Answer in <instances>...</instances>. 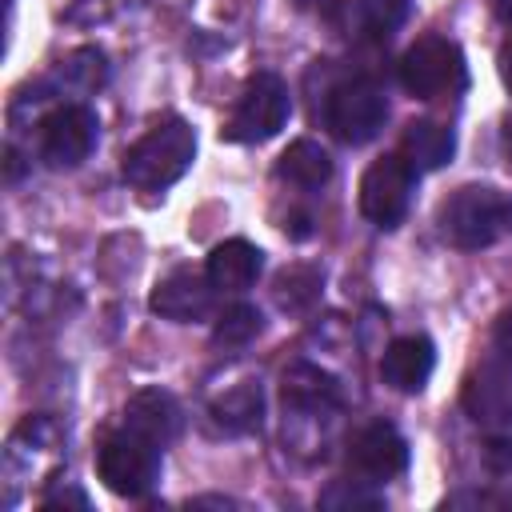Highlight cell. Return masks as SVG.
Listing matches in <instances>:
<instances>
[{
    "label": "cell",
    "mask_w": 512,
    "mask_h": 512,
    "mask_svg": "<svg viewBox=\"0 0 512 512\" xmlns=\"http://www.w3.org/2000/svg\"><path fill=\"white\" fill-rule=\"evenodd\" d=\"M492 348H496L500 364L512 372V308L500 312V320H496V328H492Z\"/></svg>",
    "instance_id": "cell-26"
},
{
    "label": "cell",
    "mask_w": 512,
    "mask_h": 512,
    "mask_svg": "<svg viewBox=\"0 0 512 512\" xmlns=\"http://www.w3.org/2000/svg\"><path fill=\"white\" fill-rule=\"evenodd\" d=\"M388 120V100L372 80H348L328 96V128L344 144H368Z\"/></svg>",
    "instance_id": "cell-7"
},
{
    "label": "cell",
    "mask_w": 512,
    "mask_h": 512,
    "mask_svg": "<svg viewBox=\"0 0 512 512\" xmlns=\"http://www.w3.org/2000/svg\"><path fill=\"white\" fill-rule=\"evenodd\" d=\"M452 152H456L452 128H444L440 120H408L400 136V156L408 160L412 172H436L452 160Z\"/></svg>",
    "instance_id": "cell-15"
},
{
    "label": "cell",
    "mask_w": 512,
    "mask_h": 512,
    "mask_svg": "<svg viewBox=\"0 0 512 512\" xmlns=\"http://www.w3.org/2000/svg\"><path fill=\"white\" fill-rule=\"evenodd\" d=\"M276 176L288 180L292 188H308V192L312 188H324L332 180V156L316 140H296L276 160Z\"/></svg>",
    "instance_id": "cell-16"
},
{
    "label": "cell",
    "mask_w": 512,
    "mask_h": 512,
    "mask_svg": "<svg viewBox=\"0 0 512 512\" xmlns=\"http://www.w3.org/2000/svg\"><path fill=\"white\" fill-rule=\"evenodd\" d=\"M56 504H76V508H88V496H84V492H48V496H44V508H56Z\"/></svg>",
    "instance_id": "cell-28"
},
{
    "label": "cell",
    "mask_w": 512,
    "mask_h": 512,
    "mask_svg": "<svg viewBox=\"0 0 512 512\" xmlns=\"http://www.w3.org/2000/svg\"><path fill=\"white\" fill-rule=\"evenodd\" d=\"M412 168L404 156H380L360 176V212L376 228H396L412 200Z\"/></svg>",
    "instance_id": "cell-6"
},
{
    "label": "cell",
    "mask_w": 512,
    "mask_h": 512,
    "mask_svg": "<svg viewBox=\"0 0 512 512\" xmlns=\"http://www.w3.org/2000/svg\"><path fill=\"white\" fill-rule=\"evenodd\" d=\"M96 112L84 104H60L56 112L44 116L40 124V156L52 168H76L92 156L96 148Z\"/></svg>",
    "instance_id": "cell-8"
},
{
    "label": "cell",
    "mask_w": 512,
    "mask_h": 512,
    "mask_svg": "<svg viewBox=\"0 0 512 512\" xmlns=\"http://www.w3.org/2000/svg\"><path fill=\"white\" fill-rule=\"evenodd\" d=\"M300 4H308V0H300Z\"/></svg>",
    "instance_id": "cell-31"
},
{
    "label": "cell",
    "mask_w": 512,
    "mask_h": 512,
    "mask_svg": "<svg viewBox=\"0 0 512 512\" xmlns=\"http://www.w3.org/2000/svg\"><path fill=\"white\" fill-rule=\"evenodd\" d=\"M124 428L140 432L152 444H168L180 432V404L164 388H140L124 408Z\"/></svg>",
    "instance_id": "cell-12"
},
{
    "label": "cell",
    "mask_w": 512,
    "mask_h": 512,
    "mask_svg": "<svg viewBox=\"0 0 512 512\" xmlns=\"http://www.w3.org/2000/svg\"><path fill=\"white\" fill-rule=\"evenodd\" d=\"M360 484H368V480H336L324 496H320V504L324 508H380V496L376 492H368V488H360Z\"/></svg>",
    "instance_id": "cell-21"
},
{
    "label": "cell",
    "mask_w": 512,
    "mask_h": 512,
    "mask_svg": "<svg viewBox=\"0 0 512 512\" xmlns=\"http://www.w3.org/2000/svg\"><path fill=\"white\" fill-rule=\"evenodd\" d=\"M288 112H292V100H288L284 80L276 72H256L244 84V92L236 96V108H232V116L224 120L220 132L232 144H260V140H272L284 128Z\"/></svg>",
    "instance_id": "cell-4"
},
{
    "label": "cell",
    "mask_w": 512,
    "mask_h": 512,
    "mask_svg": "<svg viewBox=\"0 0 512 512\" xmlns=\"http://www.w3.org/2000/svg\"><path fill=\"white\" fill-rule=\"evenodd\" d=\"M492 4V12L504 20V24H512V0H488Z\"/></svg>",
    "instance_id": "cell-29"
},
{
    "label": "cell",
    "mask_w": 512,
    "mask_h": 512,
    "mask_svg": "<svg viewBox=\"0 0 512 512\" xmlns=\"http://www.w3.org/2000/svg\"><path fill=\"white\" fill-rule=\"evenodd\" d=\"M496 72H500V80H504V88L512 92V36L500 44V56H496Z\"/></svg>",
    "instance_id": "cell-27"
},
{
    "label": "cell",
    "mask_w": 512,
    "mask_h": 512,
    "mask_svg": "<svg viewBox=\"0 0 512 512\" xmlns=\"http://www.w3.org/2000/svg\"><path fill=\"white\" fill-rule=\"evenodd\" d=\"M256 332H260V312H256L252 304H232V308H228V312L216 320L212 340H216V344L236 348V344H248Z\"/></svg>",
    "instance_id": "cell-19"
},
{
    "label": "cell",
    "mask_w": 512,
    "mask_h": 512,
    "mask_svg": "<svg viewBox=\"0 0 512 512\" xmlns=\"http://www.w3.org/2000/svg\"><path fill=\"white\" fill-rule=\"evenodd\" d=\"M484 460L492 472L508 476L512 472V428L508 432H488V444H484Z\"/></svg>",
    "instance_id": "cell-24"
},
{
    "label": "cell",
    "mask_w": 512,
    "mask_h": 512,
    "mask_svg": "<svg viewBox=\"0 0 512 512\" xmlns=\"http://www.w3.org/2000/svg\"><path fill=\"white\" fill-rule=\"evenodd\" d=\"M320 296V276L312 272V268H288V272H280V280H276V300L284 304V308H304V304H312Z\"/></svg>",
    "instance_id": "cell-20"
},
{
    "label": "cell",
    "mask_w": 512,
    "mask_h": 512,
    "mask_svg": "<svg viewBox=\"0 0 512 512\" xmlns=\"http://www.w3.org/2000/svg\"><path fill=\"white\" fill-rule=\"evenodd\" d=\"M64 72H68V80H76L84 92H92V88H100L104 84V52H96V48H84V52H76L68 64H64Z\"/></svg>",
    "instance_id": "cell-22"
},
{
    "label": "cell",
    "mask_w": 512,
    "mask_h": 512,
    "mask_svg": "<svg viewBox=\"0 0 512 512\" xmlns=\"http://www.w3.org/2000/svg\"><path fill=\"white\" fill-rule=\"evenodd\" d=\"M260 268H264V252L256 244H248V240H224V244L212 248L204 272H208L212 288H220V292H244V288L256 284Z\"/></svg>",
    "instance_id": "cell-14"
},
{
    "label": "cell",
    "mask_w": 512,
    "mask_h": 512,
    "mask_svg": "<svg viewBox=\"0 0 512 512\" xmlns=\"http://www.w3.org/2000/svg\"><path fill=\"white\" fill-rule=\"evenodd\" d=\"M400 84L416 100H440L464 88V56L444 36H424L400 56Z\"/></svg>",
    "instance_id": "cell-5"
},
{
    "label": "cell",
    "mask_w": 512,
    "mask_h": 512,
    "mask_svg": "<svg viewBox=\"0 0 512 512\" xmlns=\"http://www.w3.org/2000/svg\"><path fill=\"white\" fill-rule=\"evenodd\" d=\"M404 12H408L404 0H360V16H364V24H368L376 36H388V32L404 20Z\"/></svg>",
    "instance_id": "cell-23"
},
{
    "label": "cell",
    "mask_w": 512,
    "mask_h": 512,
    "mask_svg": "<svg viewBox=\"0 0 512 512\" xmlns=\"http://www.w3.org/2000/svg\"><path fill=\"white\" fill-rule=\"evenodd\" d=\"M500 144H504V156L512 160V116L504 120V132H500Z\"/></svg>",
    "instance_id": "cell-30"
},
{
    "label": "cell",
    "mask_w": 512,
    "mask_h": 512,
    "mask_svg": "<svg viewBox=\"0 0 512 512\" xmlns=\"http://www.w3.org/2000/svg\"><path fill=\"white\" fill-rule=\"evenodd\" d=\"M96 476L104 480L108 492L140 500L160 480V444L144 440L132 428L112 432V436H104V444L96 452Z\"/></svg>",
    "instance_id": "cell-3"
},
{
    "label": "cell",
    "mask_w": 512,
    "mask_h": 512,
    "mask_svg": "<svg viewBox=\"0 0 512 512\" xmlns=\"http://www.w3.org/2000/svg\"><path fill=\"white\" fill-rule=\"evenodd\" d=\"M152 312L172 320V324H192V320H204L208 308H212V280L208 272H192V268H176L168 272L164 280H156L152 296H148Z\"/></svg>",
    "instance_id": "cell-10"
},
{
    "label": "cell",
    "mask_w": 512,
    "mask_h": 512,
    "mask_svg": "<svg viewBox=\"0 0 512 512\" xmlns=\"http://www.w3.org/2000/svg\"><path fill=\"white\" fill-rule=\"evenodd\" d=\"M260 416H264V396H260V384H252V380L228 388L212 404V420L224 432H252V428H260Z\"/></svg>",
    "instance_id": "cell-18"
},
{
    "label": "cell",
    "mask_w": 512,
    "mask_h": 512,
    "mask_svg": "<svg viewBox=\"0 0 512 512\" xmlns=\"http://www.w3.org/2000/svg\"><path fill=\"white\" fill-rule=\"evenodd\" d=\"M448 508H512V496H492V492H456L444 500Z\"/></svg>",
    "instance_id": "cell-25"
},
{
    "label": "cell",
    "mask_w": 512,
    "mask_h": 512,
    "mask_svg": "<svg viewBox=\"0 0 512 512\" xmlns=\"http://www.w3.org/2000/svg\"><path fill=\"white\" fill-rule=\"evenodd\" d=\"M464 412L484 424L488 432H508L512 428V388L504 384L500 372L480 368L464 384Z\"/></svg>",
    "instance_id": "cell-13"
},
{
    "label": "cell",
    "mask_w": 512,
    "mask_h": 512,
    "mask_svg": "<svg viewBox=\"0 0 512 512\" xmlns=\"http://www.w3.org/2000/svg\"><path fill=\"white\" fill-rule=\"evenodd\" d=\"M436 224L452 248L464 252L492 248L512 232V196L492 184H464L440 204Z\"/></svg>",
    "instance_id": "cell-1"
},
{
    "label": "cell",
    "mask_w": 512,
    "mask_h": 512,
    "mask_svg": "<svg viewBox=\"0 0 512 512\" xmlns=\"http://www.w3.org/2000/svg\"><path fill=\"white\" fill-rule=\"evenodd\" d=\"M192 160H196V132L180 116H168V120H156L124 152L120 172L140 192H164L168 184H176L188 172Z\"/></svg>",
    "instance_id": "cell-2"
},
{
    "label": "cell",
    "mask_w": 512,
    "mask_h": 512,
    "mask_svg": "<svg viewBox=\"0 0 512 512\" xmlns=\"http://www.w3.org/2000/svg\"><path fill=\"white\" fill-rule=\"evenodd\" d=\"M348 464H352L368 484H380V480H392V476H400V472L408 468V444H404V436H400L392 424L376 420V424H368V428H360V432L352 436V444H348Z\"/></svg>",
    "instance_id": "cell-9"
},
{
    "label": "cell",
    "mask_w": 512,
    "mask_h": 512,
    "mask_svg": "<svg viewBox=\"0 0 512 512\" xmlns=\"http://www.w3.org/2000/svg\"><path fill=\"white\" fill-rule=\"evenodd\" d=\"M284 404L304 408V412H324L340 404V388L328 372L312 368V364H292L284 372Z\"/></svg>",
    "instance_id": "cell-17"
},
{
    "label": "cell",
    "mask_w": 512,
    "mask_h": 512,
    "mask_svg": "<svg viewBox=\"0 0 512 512\" xmlns=\"http://www.w3.org/2000/svg\"><path fill=\"white\" fill-rule=\"evenodd\" d=\"M432 368H436V348L428 336H400L384 348V360H380V376L396 392H420Z\"/></svg>",
    "instance_id": "cell-11"
}]
</instances>
